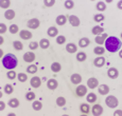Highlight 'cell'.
Here are the masks:
<instances>
[{"instance_id": "obj_1", "label": "cell", "mask_w": 122, "mask_h": 116, "mask_svg": "<svg viewBox=\"0 0 122 116\" xmlns=\"http://www.w3.org/2000/svg\"><path fill=\"white\" fill-rule=\"evenodd\" d=\"M105 50H107L111 53H116L117 51H119L121 49L122 42L120 39L116 36H109L105 40Z\"/></svg>"}, {"instance_id": "obj_2", "label": "cell", "mask_w": 122, "mask_h": 116, "mask_svg": "<svg viewBox=\"0 0 122 116\" xmlns=\"http://www.w3.org/2000/svg\"><path fill=\"white\" fill-rule=\"evenodd\" d=\"M2 64L6 70H14L18 64V59L15 55L13 54H6L2 57Z\"/></svg>"}, {"instance_id": "obj_3", "label": "cell", "mask_w": 122, "mask_h": 116, "mask_svg": "<svg viewBox=\"0 0 122 116\" xmlns=\"http://www.w3.org/2000/svg\"><path fill=\"white\" fill-rule=\"evenodd\" d=\"M105 103H106V106L108 107V108H112V109H115L118 107L119 104V100L117 97H115L114 95H109V96L106 97V99H105Z\"/></svg>"}, {"instance_id": "obj_4", "label": "cell", "mask_w": 122, "mask_h": 116, "mask_svg": "<svg viewBox=\"0 0 122 116\" xmlns=\"http://www.w3.org/2000/svg\"><path fill=\"white\" fill-rule=\"evenodd\" d=\"M76 94L78 95L79 97H83L87 94V87L83 85H79L78 88L76 89Z\"/></svg>"}, {"instance_id": "obj_5", "label": "cell", "mask_w": 122, "mask_h": 116, "mask_svg": "<svg viewBox=\"0 0 122 116\" xmlns=\"http://www.w3.org/2000/svg\"><path fill=\"white\" fill-rule=\"evenodd\" d=\"M27 25H28V27H30V29L35 30L41 25V22H39V20L37 19V18H32V19H30L29 21H28Z\"/></svg>"}, {"instance_id": "obj_6", "label": "cell", "mask_w": 122, "mask_h": 116, "mask_svg": "<svg viewBox=\"0 0 122 116\" xmlns=\"http://www.w3.org/2000/svg\"><path fill=\"white\" fill-rule=\"evenodd\" d=\"M91 112H92L93 116H100L103 113V108L101 104H95V106L91 108Z\"/></svg>"}, {"instance_id": "obj_7", "label": "cell", "mask_w": 122, "mask_h": 116, "mask_svg": "<svg viewBox=\"0 0 122 116\" xmlns=\"http://www.w3.org/2000/svg\"><path fill=\"white\" fill-rule=\"evenodd\" d=\"M107 37H108V35H107V34L102 33V34L97 35V36H96L95 41H96V42H97L99 45H103V43L105 42V40H106V38H107Z\"/></svg>"}, {"instance_id": "obj_8", "label": "cell", "mask_w": 122, "mask_h": 116, "mask_svg": "<svg viewBox=\"0 0 122 116\" xmlns=\"http://www.w3.org/2000/svg\"><path fill=\"white\" fill-rule=\"evenodd\" d=\"M98 85H99V80H98L97 78L91 77V78H89V79L87 80V87L90 88L91 90L98 88Z\"/></svg>"}, {"instance_id": "obj_9", "label": "cell", "mask_w": 122, "mask_h": 116, "mask_svg": "<svg viewBox=\"0 0 122 116\" xmlns=\"http://www.w3.org/2000/svg\"><path fill=\"white\" fill-rule=\"evenodd\" d=\"M107 76L112 79H116L119 76V71L116 68H109L108 71H107Z\"/></svg>"}, {"instance_id": "obj_10", "label": "cell", "mask_w": 122, "mask_h": 116, "mask_svg": "<svg viewBox=\"0 0 122 116\" xmlns=\"http://www.w3.org/2000/svg\"><path fill=\"white\" fill-rule=\"evenodd\" d=\"M68 21L70 22V24H71L72 27H79L80 23H81V21H80V18L78 17V16H76V15H70Z\"/></svg>"}, {"instance_id": "obj_11", "label": "cell", "mask_w": 122, "mask_h": 116, "mask_svg": "<svg viewBox=\"0 0 122 116\" xmlns=\"http://www.w3.org/2000/svg\"><path fill=\"white\" fill-rule=\"evenodd\" d=\"M30 83H31V87L32 88H35V89H37V88L41 87V78H39L38 76H34V77L31 78V81H30Z\"/></svg>"}, {"instance_id": "obj_12", "label": "cell", "mask_w": 122, "mask_h": 116, "mask_svg": "<svg viewBox=\"0 0 122 116\" xmlns=\"http://www.w3.org/2000/svg\"><path fill=\"white\" fill-rule=\"evenodd\" d=\"M19 36L23 40H29V39L32 38V33L28 30H22V31L19 32Z\"/></svg>"}, {"instance_id": "obj_13", "label": "cell", "mask_w": 122, "mask_h": 116, "mask_svg": "<svg viewBox=\"0 0 122 116\" xmlns=\"http://www.w3.org/2000/svg\"><path fill=\"white\" fill-rule=\"evenodd\" d=\"M93 64H95L97 68H102L105 64V58L102 56H98L97 58H95L93 60Z\"/></svg>"}, {"instance_id": "obj_14", "label": "cell", "mask_w": 122, "mask_h": 116, "mask_svg": "<svg viewBox=\"0 0 122 116\" xmlns=\"http://www.w3.org/2000/svg\"><path fill=\"white\" fill-rule=\"evenodd\" d=\"M23 60H25V62H32L35 60V54L33 52H27L25 53V55H23Z\"/></svg>"}, {"instance_id": "obj_15", "label": "cell", "mask_w": 122, "mask_h": 116, "mask_svg": "<svg viewBox=\"0 0 122 116\" xmlns=\"http://www.w3.org/2000/svg\"><path fill=\"white\" fill-rule=\"evenodd\" d=\"M58 87V82L56 79H49L47 81V88H48L49 90H55L56 88Z\"/></svg>"}, {"instance_id": "obj_16", "label": "cell", "mask_w": 122, "mask_h": 116, "mask_svg": "<svg viewBox=\"0 0 122 116\" xmlns=\"http://www.w3.org/2000/svg\"><path fill=\"white\" fill-rule=\"evenodd\" d=\"M76 50H78V46H76V43H73V42L67 43V45H66V51H67L68 53H70V54H73V53L76 52Z\"/></svg>"}, {"instance_id": "obj_17", "label": "cell", "mask_w": 122, "mask_h": 116, "mask_svg": "<svg viewBox=\"0 0 122 116\" xmlns=\"http://www.w3.org/2000/svg\"><path fill=\"white\" fill-rule=\"evenodd\" d=\"M70 81H71L73 85H79L82 81V76L80 74H72L71 77H70Z\"/></svg>"}, {"instance_id": "obj_18", "label": "cell", "mask_w": 122, "mask_h": 116, "mask_svg": "<svg viewBox=\"0 0 122 116\" xmlns=\"http://www.w3.org/2000/svg\"><path fill=\"white\" fill-rule=\"evenodd\" d=\"M98 90L101 95H106L109 92V87L107 85H98Z\"/></svg>"}, {"instance_id": "obj_19", "label": "cell", "mask_w": 122, "mask_h": 116, "mask_svg": "<svg viewBox=\"0 0 122 116\" xmlns=\"http://www.w3.org/2000/svg\"><path fill=\"white\" fill-rule=\"evenodd\" d=\"M15 11L14 10H6L5 11V13H4V17H5V19H8V20H12V19H14L15 18Z\"/></svg>"}, {"instance_id": "obj_20", "label": "cell", "mask_w": 122, "mask_h": 116, "mask_svg": "<svg viewBox=\"0 0 122 116\" xmlns=\"http://www.w3.org/2000/svg\"><path fill=\"white\" fill-rule=\"evenodd\" d=\"M103 32H104V29H103L102 27H100V25H95V27L91 29V33H92L93 35H100V34H102Z\"/></svg>"}, {"instance_id": "obj_21", "label": "cell", "mask_w": 122, "mask_h": 116, "mask_svg": "<svg viewBox=\"0 0 122 116\" xmlns=\"http://www.w3.org/2000/svg\"><path fill=\"white\" fill-rule=\"evenodd\" d=\"M89 43H90V40H89V38H87V37H83L79 41V45L81 48H86V46L89 45Z\"/></svg>"}, {"instance_id": "obj_22", "label": "cell", "mask_w": 122, "mask_h": 116, "mask_svg": "<svg viewBox=\"0 0 122 116\" xmlns=\"http://www.w3.org/2000/svg\"><path fill=\"white\" fill-rule=\"evenodd\" d=\"M86 100L88 101V103H96V100H97V95H96L95 93H92V92L88 93L87 96H86Z\"/></svg>"}, {"instance_id": "obj_23", "label": "cell", "mask_w": 122, "mask_h": 116, "mask_svg": "<svg viewBox=\"0 0 122 116\" xmlns=\"http://www.w3.org/2000/svg\"><path fill=\"white\" fill-rule=\"evenodd\" d=\"M57 33H58V30L55 27H50L48 29V31H47V34L50 37H56L57 36Z\"/></svg>"}, {"instance_id": "obj_24", "label": "cell", "mask_w": 122, "mask_h": 116, "mask_svg": "<svg viewBox=\"0 0 122 116\" xmlns=\"http://www.w3.org/2000/svg\"><path fill=\"white\" fill-rule=\"evenodd\" d=\"M80 110H81L82 114H88L89 111H90V107L88 103H82L80 106Z\"/></svg>"}, {"instance_id": "obj_25", "label": "cell", "mask_w": 122, "mask_h": 116, "mask_svg": "<svg viewBox=\"0 0 122 116\" xmlns=\"http://www.w3.org/2000/svg\"><path fill=\"white\" fill-rule=\"evenodd\" d=\"M56 23H57L58 25H64L65 23H66L67 21V18H66V16H64V15H60V16H57L56 17Z\"/></svg>"}, {"instance_id": "obj_26", "label": "cell", "mask_w": 122, "mask_h": 116, "mask_svg": "<svg viewBox=\"0 0 122 116\" xmlns=\"http://www.w3.org/2000/svg\"><path fill=\"white\" fill-rule=\"evenodd\" d=\"M38 45H41V49L46 50V49H48L49 46H50V41H49L48 39H46V38H43V39L41 40V42L38 43Z\"/></svg>"}, {"instance_id": "obj_27", "label": "cell", "mask_w": 122, "mask_h": 116, "mask_svg": "<svg viewBox=\"0 0 122 116\" xmlns=\"http://www.w3.org/2000/svg\"><path fill=\"white\" fill-rule=\"evenodd\" d=\"M9 107H11V108H17L18 106H19V100H18L17 98H11L10 100H9Z\"/></svg>"}, {"instance_id": "obj_28", "label": "cell", "mask_w": 122, "mask_h": 116, "mask_svg": "<svg viewBox=\"0 0 122 116\" xmlns=\"http://www.w3.org/2000/svg\"><path fill=\"white\" fill-rule=\"evenodd\" d=\"M104 52H105V49L103 48V46H101V45H98V46H96V48L93 49V53H95L96 55H98V56L103 55L104 54Z\"/></svg>"}, {"instance_id": "obj_29", "label": "cell", "mask_w": 122, "mask_h": 116, "mask_svg": "<svg viewBox=\"0 0 122 116\" xmlns=\"http://www.w3.org/2000/svg\"><path fill=\"white\" fill-rule=\"evenodd\" d=\"M76 60L80 62H83V61H85L86 60V58H87V55H86V53H84V52H79L78 54H76Z\"/></svg>"}, {"instance_id": "obj_30", "label": "cell", "mask_w": 122, "mask_h": 116, "mask_svg": "<svg viewBox=\"0 0 122 116\" xmlns=\"http://www.w3.org/2000/svg\"><path fill=\"white\" fill-rule=\"evenodd\" d=\"M61 70H62V67H61V63H58V62H53L51 64V71L54 72V73H57Z\"/></svg>"}, {"instance_id": "obj_31", "label": "cell", "mask_w": 122, "mask_h": 116, "mask_svg": "<svg viewBox=\"0 0 122 116\" xmlns=\"http://www.w3.org/2000/svg\"><path fill=\"white\" fill-rule=\"evenodd\" d=\"M32 107H33V109L35 111H41V108H43V103L38 100H34L33 103H32Z\"/></svg>"}, {"instance_id": "obj_32", "label": "cell", "mask_w": 122, "mask_h": 116, "mask_svg": "<svg viewBox=\"0 0 122 116\" xmlns=\"http://www.w3.org/2000/svg\"><path fill=\"white\" fill-rule=\"evenodd\" d=\"M96 8H97V10L99 12H103V11L106 10V3H105V2H103V1H100V2H98V3H97Z\"/></svg>"}, {"instance_id": "obj_33", "label": "cell", "mask_w": 122, "mask_h": 116, "mask_svg": "<svg viewBox=\"0 0 122 116\" xmlns=\"http://www.w3.org/2000/svg\"><path fill=\"white\" fill-rule=\"evenodd\" d=\"M13 46L16 51H21L22 48H23V45L21 43V41H18V40H15L13 42Z\"/></svg>"}, {"instance_id": "obj_34", "label": "cell", "mask_w": 122, "mask_h": 116, "mask_svg": "<svg viewBox=\"0 0 122 116\" xmlns=\"http://www.w3.org/2000/svg\"><path fill=\"white\" fill-rule=\"evenodd\" d=\"M11 5L10 0H0V8L1 9H8Z\"/></svg>"}, {"instance_id": "obj_35", "label": "cell", "mask_w": 122, "mask_h": 116, "mask_svg": "<svg viewBox=\"0 0 122 116\" xmlns=\"http://www.w3.org/2000/svg\"><path fill=\"white\" fill-rule=\"evenodd\" d=\"M27 72L29 74H35L37 72V67L35 66V64H30L27 68Z\"/></svg>"}, {"instance_id": "obj_36", "label": "cell", "mask_w": 122, "mask_h": 116, "mask_svg": "<svg viewBox=\"0 0 122 116\" xmlns=\"http://www.w3.org/2000/svg\"><path fill=\"white\" fill-rule=\"evenodd\" d=\"M56 104H57L58 107H64L65 104H66V99L62 96L57 97V99H56Z\"/></svg>"}, {"instance_id": "obj_37", "label": "cell", "mask_w": 122, "mask_h": 116, "mask_svg": "<svg viewBox=\"0 0 122 116\" xmlns=\"http://www.w3.org/2000/svg\"><path fill=\"white\" fill-rule=\"evenodd\" d=\"M17 77H18V80L20 81V82H25V81L28 80V75L25 73H19L17 74Z\"/></svg>"}, {"instance_id": "obj_38", "label": "cell", "mask_w": 122, "mask_h": 116, "mask_svg": "<svg viewBox=\"0 0 122 116\" xmlns=\"http://www.w3.org/2000/svg\"><path fill=\"white\" fill-rule=\"evenodd\" d=\"M9 31H10L11 34H16L19 31V27H18L17 24H11V27H9Z\"/></svg>"}, {"instance_id": "obj_39", "label": "cell", "mask_w": 122, "mask_h": 116, "mask_svg": "<svg viewBox=\"0 0 122 116\" xmlns=\"http://www.w3.org/2000/svg\"><path fill=\"white\" fill-rule=\"evenodd\" d=\"M65 42H66V37H65L64 35L57 36V38H56V43H57V45H64Z\"/></svg>"}, {"instance_id": "obj_40", "label": "cell", "mask_w": 122, "mask_h": 116, "mask_svg": "<svg viewBox=\"0 0 122 116\" xmlns=\"http://www.w3.org/2000/svg\"><path fill=\"white\" fill-rule=\"evenodd\" d=\"M93 20H95L96 22H102L103 20H104V15H102V14H96L95 16H93Z\"/></svg>"}, {"instance_id": "obj_41", "label": "cell", "mask_w": 122, "mask_h": 116, "mask_svg": "<svg viewBox=\"0 0 122 116\" xmlns=\"http://www.w3.org/2000/svg\"><path fill=\"white\" fill-rule=\"evenodd\" d=\"M64 5H65V8L66 9L70 10V9H72L74 6V2H73V0H66L65 3H64Z\"/></svg>"}, {"instance_id": "obj_42", "label": "cell", "mask_w": 122, "mask_h": 116, "mask_svg": "<svg viewBox=\"0 0 122 116\" xmlns=\"http://www.w3.org/2000/svg\"><path fill=\"white\" fill-rule=\"evenodd\" d=\"M25 99L29 101H32L35 99V93L34 92H28L27 94H25Z\"/></svg>"}, {"instance_id": "obj_43", "label": "cell", "mask_w": 122, "mask_h": 116, "mask_svg": "<svg viewBox=\"0 0 122 116\" xmlns=\"http://www.w3.org/2000/svg\"><path fill=\"white\" fill-rule=\"evenodd\" d=\"M6 76H8L9 79L13 80V79H15V77L17 76V74L15 73V71H13V70H10V71L8 72V74H6Z\"/></svg>"}, {"instance_id": "obj_44", "label": "cell", "mask_w": 122, "mask_h": 116, "mask_svg": "<svg viewBox=\"0 0 122 116\" xmlns=\"http://www.w3.org/2000/svg\"><path fill=\"white\" fill-rule=\"evenodd\" d=\"M55 3V0H44V4L47 6V8H51L53 6Z\"/></svg>"}, {"instance_id": "obj_45", "label": "cell", "mask_w": 122, "mask_h": 116, "mask_svg": "<svg viewBox=\"0 0 122 116\" xmlns=\"http://www.w3.org/2000/svg\"><path fill=\"white\" fill-rule=\"evenodd\" d=\"M4 92L6 94H12L13 93V87L11 85H4Z\"/></svg>"}, {"instance_id": "obj_46", "label": "cell", "mask_w": 122, "mask_h": 116, "mask_svg": "<svg viewBox=\"0 0 122 116\" xmlns=\"http://www.w3.org/2000/svg\"><path fill=\"white\" fill-rule=\"evenodd\" d=\"M29 48H30V50H36L38 48V43L35 42V41H32V42H30Z\"/></svg>"}, {"instance_id": "obj_47", "label": "cell", "mask_w": 122, "mask_h": 116, "mask_svg": "<svg viewBox=\"0 0 122 116\" xmlns=\"http://www.w3.org/2000/svg\"><path fill=\"white\" fill-rule=\"evenodd\" d=\"M6 32V25L4 23H0V34H3Z\"/></svg>"}, {"instance_id": "obj_48", "label": "cell", "mask_w": 122, "mask_h": 116, "mask_svg": "<svg viewBox=\"0 0 122 116\" xmlns=\"http://www.w3.org/2000/svg\"><path fill=\"white\" fill-rule=\"evenodd\" d=\"M114 116H122V110H116L114 112Z\"/></svg>"}, {"instance_id": "obj_49", "label": "cell", "mask_w": 122, "mask_h": 116, "mask_svg": "<svg viewBox=\"0 0 122 116\" xmlns=\"http://www.w3.org/2000/svg\"><path fill=\"white\" fill-rule=\"evenodd\" d=\"M5 109V103L4 101H0V111H3Z\"/></svg>"}, {"instance_id": "obj_50", "label": "cell", "mask_w": 122, "mask_h": 116, "mask_svg": "<svg viewBox=\"0 0 122 116\" xmlns=\"http://www.w3.org/2000/svg\"><path fill=\"white\" fill-rule=\"evenodd\" d=\"M117 6H118L119 10H122V0H119V2L117 3Z\"/></svg>"}, {"instance_id": "obj_51", "label": "cell", "mask_w": 122, "mask_h": 116, "mask_svg": "<svg viewBox=\"0 0 122 116\" xmlns=\"http://www.w3.org/2000/svg\"><path fill=\"white\" fill-rule=\"evenodd\" d=\"M3 41H4V39H3V37L1 36V35H0V45H2V43H3Z\"/></svg>"}, {"instance_id": "obj_52", "label": "cell", "mask_w": 122, "mask_h": 116, "mask_svg": "<svg viewBox=\"0 0 122 116\" xmlns=\"http://www.w3.org/2000/svg\"><path fill=\"white\" fill-rule=\"evenodd\" d=\"M2 57H3V51L0 49V58H2Z\"/></svg>"}, {"instance_id": "obj_53", "label": "cell", "mask_w": 122, "mask_h": 116, "mask_svg": "<svg viewBox=\"0 0 122 116\" xmlns=\"http://www.w3.org/2000/svg\"><path fill=\"white\" fill-rule=\"evenodd\" d=\"M6 116H16V114H15V113H9Z\"/></svg>"}, {"instance_id": "obj_54", "label": "cell", "mask_w": 122, "mask_h": 116, "mask_svg": "<svg viewBox=\"0 0 122 116\" xmlns=\"http://www.w3.org/2000/svg\"><path fill=\"white\" fill-rule=\"evenodd\" d=\"M119 57L122 58V49H121L120 51H119Z\"/></svg>"}, {"instance_id": "obj_55", "label": "cell", "mask_w": 122, "mask_h": 116, "mask_svg": "<svg viewBox=\"0 0 122 116\" xmlns=\"http://www.w3.org/2000/svg\"><path fill=\"white\" fill-rule=\"evenodd\" d=\"M112 0H105V3H112Z\"/></svg>"}, {"instance_id": "obj_56", "label": "cell", "mask_w": 122, "mask_h": 116, "mask_svg": "<svg viewBox=\"0 0 122 116\" xmlns=\"http://www.w3.org/2000/svg\"><path fill=\"white\" fill-rule=\"evenodd\" d=\"M1 97H2V92L0 91V98H1Z\"/></svg>"}, {"instance_id": "obj_57", "label": "cell", "mask_w": 122, "mask_h": 116, "mask_svg": "<svg viewBox=\"0 0 122 116\" xmlns=\"http://www.w3.org/2000/svg\"><path fill=\"white\" fill-rule=\"evenodd\" d=\"M81 116H87V114H82Z\"/></svg>"}, {"instance_id": "obj_58", "label": "cell", "mask_w": 122, "mask_h": 116, "mask_svg": "<svg viewBox=\"0 0 122 116\" xmlns=\"http://www.w3.org/2000/svg\"><path fill=\"white\" fill-rule=\"evenodd\" d=\"M62 116H69V115H67V114H64V115H62Z\"/></svg>"}, {"instance_id": "obj_59", "label": "cell", "mask_w": 122, "mask_h": 116, "mask_svg": "<svg viewBox=\"0 0 122 116\" xmlns=\"http://www.w3.org/2000/svg\"><path fill=\"white\" fill-rule=\"evenodd\" d=\"M121 39H122V33H121Z\"/></svg>"}, {"instance_id": "obj_60", "label": "cell", "mask_w": 122, "mask_h": 116, "mask_svg": "<svg viewBox=\"0 0 122 116\" xmlns=\"http://www.w3.org/2000/svg\"><path fill=\"white\" fill-rule=\"evenodd\" d=\"M91 1H93V0H91Z\"/></svg>"}]
</instances>
